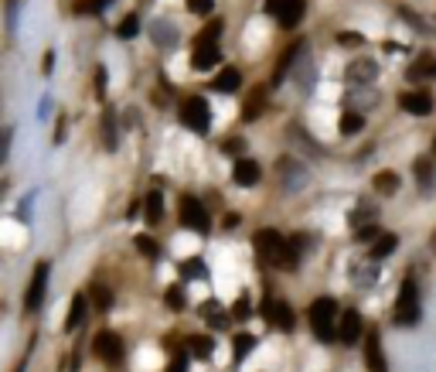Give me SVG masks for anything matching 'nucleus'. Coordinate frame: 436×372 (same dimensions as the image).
I'll list each match as a JSON object with an SVG mask.
<instances>
[{
  "instance_id": "obj_35",
  "label": "nucleus",
  "mask_w": 436,
  "mask_h": 372,
  "mask_svg": "<svg viewBox=\"0 0 436 372\" xmlns=\"http://www.w3.org/2000/svg\"><path fill=\"white\" fill-rule=\"evenodd\" d=\"M184 7H188L191 14H208V11L215 7V0H184Z\"/></svg>"
},
{
  "instance_id": "obj_45",
  "label": "nucleus",
  "mask_w": 436,
  "mask_h": 372,
  "mask_svg": "<svg viewBox=\"0 0 436 372\" xmlns=\"http://www.w3.org/2000/svg\"><path fill=\"white\" fill-rule=\"evenodd\" d=\"M433 249H436V233H433Z\"/></svg>"
},
{
  "instance_id": "obj_22",
  "label": "nucleus",
  "mask_w": 436,
  "mask_h": 372,
  "mask_svg": "<svg viewBox=\"0 0 436 372\" xmlns=\"http://www.w3.org/2000/svg\"><path fill=\"white\" fill-rule=\"evenodd\" d=\"M85 308H89V301H85L82 294H76V297H72V311H69V318H65V328H69V331H76L78 324L85 321Z\"/></svg>"
},
{
  "instance_id": "obj_14",
  "label": "nucleus",
  "mask_w": 436,
  "mask_h": 372,
  "mask_svg": "<svg viewBox=\"0 0 436 372\" xmlns=\"http://www.w3.org/2000/svg\"><path fill=\"white\" fill-rule=\"evenodd\" d=\"M304 18V0H283L280 11H276V21L283 27H297Z\"/></svg>"
},
{
  "instance_id": "obj_8",
  "label": "nucleus",
  "mask_w": 436,
  "mask_h": 372,
  "mask_svg": "<svg viewBox=\"0 0 436 372\" xmlns=\"http://www.w3.org/2000/svg\"><path fill=\"white\" fill-rule=\"evenodd\" d=\"M45 287H48V263H38L34 266V277H31V287H27V297H24L27 311H38V308H41Z\"/></svg>"
},
{
  "instance_id": "obj_1",
  "label": "nucleus",
  "mask_w": 436,
  "mask_h": 372,
  "mask_svg": "<svg viewBox=\"0 0 436 372\" xmlns=\"http://www.w3.org/2000/svg\"><path fill=\"white\" fill-rule=\"evenodd\" d=\"M256 249L262 253V260H266V263L280 266V270H293V266H297V249L283 240L280 233H273V229H262V233H256Z\"/></svg>"
},
{
  "instance_id": "obj_25",
  "label": "nucleus",
  "mask_w": 436,
  "mask_h": 372,
  "mask_svg": "<svg viewBox=\"0 0 436 372\" xmlns=\"http://www.w3.org/2000/svg\"><path fill=\"white\" fill-rule=\"evenodd\" d=\"M160 215H164V195H160V191H150V195H147V222L157 226Z\"/></svg>"
},
{
  "instance_id": "obj_39",
  "label": "nucleus",
  "mask_w": 436,
  "mask_h": 372,
  "mask_svg": "<svg viewBox=\"0 0 436 372\" xmlns=\"http://www.w3.org/2000/svg\"><path fill=\"white\" fill-rule=\"evenodd\" d=\"M379 236H382V233H379V226H375V222H372V226H365V229H358V240H361V242L379 240Z\"/></svg>"
},
{
  "instance_id": "obj_4",
  "label": "nucleus",
  "mask_w": 436,
  "mask_h": 372,
  "mask_svg": "<svg viewBox=\"0 0 436 372\" xmlns=\"http://www.w3.org/2000/svg\"><path fill=\"white\" fill-rule=\"evenodd\" d=\"M181 123L195 133H208V127H211V113H208V103L202 96H191V99L181 103Z\"/></svg>"
},
{
  "instance_id": "obj_20",
  "label": "nucleus",
  "mask_w": 436,
  "mask_h": 372,
  "mask_svg": "<svg viewBox=\"0 0 436 372\" xmlns=\"http://www.w3.org/2000/svg\"><path fill=\"white\" fill-rule=\"evenodd\" d=\"M361 127H365V116H361L358 109H344L341 120H337V130L344 133V137H355Z\"/></svg>"
},
{
  "instance_id": "obj_11",
  "label": "nucleus",
  "mask_w": 436,
  "mask_h": 372,
  "mask_svg": "<svg viewBox=\"0 0 436 372\" xmlns=\"http://www.w3.org/2000/svg\"><path fill=\"white\" fill-rule=\"evenodd\" d=\"M259 174H262V167H259L256 160H246V158H239V160H235V171H232L235 185H242V188L256 185V181H259Z\"/></svg>"
},
{
  "instance_id": "obj_10",
  "label": "nucleus",
  "mask_w": 436,
  "mask_h": 372,
  "mask_svg": "<svg viewBox=\"0 0 436 372\" xmlns=\"http://www.w3.org/2000/svg\"><path fill=\"white\" fill-rule=\"evenodd\" d=\"M218 62H222L218 45H215V41H205V38H198V48H195V69H198V72H208V69H215Z\"/></svg>"
},
{
  "instance_id": "obj_27",
  "label": "nucleus",
  "mask_w": 436,
  "mask_h": 372,
  "mask_svg": "<svg viewBox=\"0 0 436 372\" xmlns=\"http://www.w3.org/2000/svg\"><path fill=\"white\" fill-rule=\"evenodd\" d=\"M202 318H205L208 324H215V328L229 321L225 315H222V304H218V301H205V304H202Z\"/></svg>"
},
{
  "instance_id": "obj_5",
  "label": "nucleus",
  "mask_w": 436,
  "mask_h": 372,
  "mask_svg": "<svg viewBox=\"0 0 436 372\" xmlns=\"http://www.w3.org/2000/svg\"><path fill=\"white\" fill-rule=\"evenodd\" d=\"M181 226H184V229H195L198 236H208V229H211V219H208L205 205H202L198 198H191V195L181 198Z\"/></svg>"
},
{
  "instance_id": "obj_34",
  "label": "nucleus",
  "mask_w": 436,
  "mask_h": 372,
  "mask_svg": "<svg viewBox=\"0 0 436 372\" xmlns=\"http://www.w3.org/2000/svg\"><path fill=\"white\" fill-rule=\"evenodd\" d=\"M253 345H256L253 335H235V359H242L246 352H253Z\"/></svg>"
},
{
  "instance_id": "obj_44",
  "label": "nucleus",
  "mask_w": 436,
  "mask_h": 372,
  "mask_svg": "<svg viewBox=\"0 0 436 372\" xmlns=\"http://www.w3.org/2000/svg\"><path fill=\"white\" fill-rule=\"evenodd\" d=\"M433 154H436V137H433Z\"/></svg>"
},
{
  "instance_id": "obj_41",
  "label": "nucleus",
  "mask_w": 436,
  "mask_h": 372,
  "mask_svg": "<svg viewBox=\"0 0 436 372\" xmlns=\"http://www.w3.org/2000/svg\"><path fill=\"white\" fill-rule=\"evenodd\" d=\"M184 369H188V355H181V352H178V355H174V362H171V369H167V372H184Z\"/></svg>"
},
{
  "instance_id": "obj_31",
  "label": "nucleus",
  "mask_w": 436,
  "mask_h": 372,
  "mask_svg": "<svg viewBox=\"0 0 436 372\" xmlns=\"http://www.w3.org/2000/svg\"><path fill=\"white\" fill-rule=\"evenodd\" d=\"M232 318H235V321H249V318H253V304H249V297H239V301L232 304Z\"/></svg>"
},
{
  "instance_id": "obj_42",
  "label": "nucleus",
  "mask_w": 436,
  "mask_h": 372,
  "mask_svg": "<svg viewBox=\"0 0 436 372\" xmlns=\"http://www.w3.org/2000/svg\"><path fill=\"white\" fill-rule=\"evenodd\" d=\"M242 147H246V144H242V140H235V137L225 144V151H229V154H242Z\"/></svg>"
},
{
  "instance_id": "obj_2",
  "label": "nucleus",
  "mask_w": 436,
  "mask_h": 372,
  "mask_svg": "<svg viewBox=\"0 0 436 372\" xmlns=\"http://www.w3.org/2000/svg\"><path fill=\"white\" fill-rule=\"evenodd\" d=\"M334 318H337V304H334L331 297H317V301L310 304V328H314L317 342H334V338H337Z\"/></svg>"
},
{
  "instance_id": "obj_12",
  "label": "nucleus",
  "mask_w": 436,
  "mask_h": 372,
  "mask_svg": "<svg viewBox=\"0 0 436 372\" xmlns=\"http://www.w3.org/2000/svg\"><path fill=\"white\" fill-rule=\"evenodd\" d=\"M365 362H368V372H388L385 355H382V345H379V335H375V331L365 338Z\"/></svg>"
},
{
  "instance_id": "obj_33",
  "label": "nucleus",
  "mask_w": 436,
  "mask_h": 372,
  "mask_svg": "<svg viewBox=\"0 0 436 372\" xmlns=\"http://www.w3.org/2000/svg\"><path fill=\"white\" fill-rule=\"evenodd\" d=\"M109 7V0H78V14H99Z\"/></svg>"
},
{
  "instance_id": "obj_9",
  "label": "nucleus",
  "mask_w": 436,
  "mask_h": 372,
  "mask_svg": "<svg viewBox=\"0 0 436 372\" xmlns=\"http://www.w3.org/2000/svg\"><path fill=\"white\" fill-rule=\"evenodd\" d=\"M399 106L406 109L409 116H430L433 113V96L423 92V89H409V92L399 96Z\"/></svg>"
},
{
  "instance_id": "obj_3",
  "label": "nucleus",
  "mask_w": 436,
  "mask_h": 372,
  "mask_svg": "<svg viewBox=\"0 0 436 372\" xmlns=\"http://www.w3.org/2000/svg\"><path fill=\"white\" fill-rule=\"evenodd\" d=\"M395 324H416L419 321V291H416V280L406 277L402 280V291H399V301H395V311H392Z\"/></svg>"
},
{
  "instance_id": "obj_17",
  "label": "nucleus",
  "mask_w": 436,
  "mask_h": 372,
  "mask_svg": "<svg viewBox=\"0 0 436 372\" xmlns=\"http://www.w3.org/2000/svg\"><path fill=\"white\" fill-rule=\"evenodd\" d=\"M375 72H379V65L372 62V58H361V62H351L348 65V82H372L375 79Z\"/></svg>"
},
{
  "instance_id": "obj_23",
  "label": "nucleus",
  "mask_w": 436,
  "mask_h": 372,
  "mask_svg": "<svg viewBox=\"0 0 436 372\" xmlns=\"http://www.w3.org/2000/svg\"><path fill=\"white\" fill-rule=\"evenodd\" d=\"M372 185H375V191H382V195H395L399 191V174L395 171H379Z\"/></svg>"
},
{
  "instance_id": "obj_7",
  "label": "nucleus",
  "mask_w": 436,
  "mask_h": 372,
  "mask_svg": "<svg viewBox=\"0 0 436 372\" xmlns=\"http://www.w3.org/2000/svg\"><path fill=\"white\" fill-rule=\"evenodd\" d=\"M262 318L269 321V324H276V328H283V331H290V328H293V308H290L286 301L266 297V301H262Z\"/></svg>"
},
{
  "instance_id": "obj_6",
  "label": "nucleus",
  "mask_w": 436,
  "mask_h": 372,
  "mask_svg": "<svg viewBox=\"0 0 436 372\" xmlns=\"http://www.w3.org/2000/svg\"><path fill=\"white\" fill-rule=\"evenodd\" d=\"M92 352L103 359V362H120L123 359V338L116 331H99L96 342H92Z\"/></svg>"
},
{
  "instance_id": "obj_37",
  "label": "nucleus",
  "mask_w": 436,
  "mask_h": 372,
  "mask_svg": "<svg viewBox=\"0 0 436 372\" xmlns=\"http://www.w3.org/2000/svg\"><path fill=\"white\" fill-rule=\"evenodd\" d=\"M136 249L143 253V256H157V242L150 236H136Z\"/></svg>"
},
{
  "instance_id": "obj_26",
  "label": "nucleus",
  "mask_w": 436,
  "mask_h": 372,
  "mask_svg": "<svg viewBox=\"0 0 436 372\" xmlns=\"http://www.w3.org/2000/svg\"><path fill=\"white\" fill-rule=\"evenodd\" d=\"M211 348H215V342H211L208 335H191V342H188V352H191V355H198V359H208V355H211Z\"/></svg>"
},
{
  "instance_id": "obj_13",
  "label": "nucleus",
  "mask_w": 436,
  "mask_h": 372,
  "mask_svg": "<svg viewBox=\"0 0 436 372\" xmlns=\"http://www.w3.org/2000/svg\"><path fill=\"white\" fill-rule=\"evenodd\" d=\"M337 338H341L344 345H355L361 338V318L355 311H348V315L341 318V324H337Z\"/></svg>"
},
{
  "instance_id": "obj_24",
  "label": "nucleus",
  "mask_w": 436,
  "mask_h": 372,
  "mask_svg": "<svg viewBox=\"0 0 436 372\" xmlns=\"http://www.w3.org/2000/svg\"><path fill=\"white\" fill-rule=\"evenodd\" d=\"M215 89H218V92H225V96L235 92V89H239V69H222V72H218V79H215Z\"/></svg>"
},
{
  "instance_id": "obj_38",
  "label": "nucleus",
  "mask_w": 436,
  "mask_h": 372,
  "mask_svg": "<svg viewBox=\"0 0 436 372\" xmlns=\"http://www.w3.org/2000/svg\"><path fill=\"white\" fill-rule=\"evenodd\" d=\"M218 34H222V18H218V21H211V25L202 31V38H205V41H215Z\"/></svg>"
},
{
  "instance_id": "obj_40",
  "label": "nucleus",
  "mask_w": 436,
  "mask_h": 372,
  "mask_svg": "<svg viewBox=\"0 0 436 372\" xmlns=\"http://www.w3.org/2000/svg\"><path fill=\"white\" fill-rule=\"evenodd\" d=\"M337 41H341V45H344V48H351V45H361V41H365V38H361V34H355V31H344V34H341V38H337Z\"/></svg>"
},
{
  "instance_id": "obj_28",
  "label": "nucleus",
  "mask_w": 436,
  "mask_h": 372,
  "mask_svg": "<svg viewBox=\"0 0 436 372\" xmlns=\"http://www.w3.org/2000/svg\"><path fill=\"white\" fill-rule=\"evenodd\" d=\"M89 301L96 304V311H109V308H113V294L106 291L103 284H96V287L89 291Z\"/></svg>"
},
{
  "instance_id": "obj_18",
  "label": "nucleus",
  "mask_w": 436,
  "mask_h": 372,
  "mask_svg": "<svg viewBox=\"0 0 436 372\" xmlns=\"http://www.w3.org/2000/svg\"><path fill=\"white\" fill-rule=\"evenodd\" d=\"M154 45L157 48H174L178 45V31H174V25H167V21H154Z\"/></svg>"
},
{
  "instance_id": "obj_15",
  "label": "nucleus",
  "mask_w": 436,
  "mask_h": 372,
  "mask_svg": "<svg viewBox=\"0 0 436 372\" xmlns=\"http://www.w3.org/2000/svg\"><path fill=\"white\" fill-rule=\"evenodd\" d=\"M262 109H266V85H256V89H253V96H249V99H246V106H242V120H246V123H253V120L262 116Z\"/></svg>"
},
{
  "instance_id": "obj_32",
  "label": "nucleus",
  "mask_w": 436,
  "mask_h": 372,
  "mask_svg": "<svg viewBox=\"0 0 436 372\" xmlns=\"http://www.w3.org/2000/svg\"><path fill=\"white\" fill-rule=\"evenodd\" d=\"M181 277H184V280L205 277V263H202V260H184V263H181Z\"/></svg>"
},
{
  "instance_id": "obj_16",
  "label": "nucleus",
  "mask_w": 436,
  "mask_h": 372,
  "mask_svg": "<svg viewBox=\"0 0 436 372\" xmlns=\"http://www.w3.org/2000/svg\"><path fill=\"white\" fill-rule=\"evenodd\" d=\"M409 79L412 82L436 79V58H433V55H419V58L412 62V65H409Z\"/></svg>"
},
{
  "instance_id": "obj_29",
  "label": "nucleus",
  "mask_w": 436,
  "mask_h": 372,
  "mask_svg": "<svg viewBox=\"0 0 436 372\" xmlns=\"http://www.w3.org/2000/svg\"><path fill=\"white\" fill-rule=\"evenodd\" d=\"M348 222H351V229H355V226L365 229V226H372V222H375V209H372V205H361L358 212L348 215Z\"/></svg>"
},
{
  "instance_id": "obj_30",
  "label": "nucleus",
  "mask_w": 436,
  "mask_h": 372,
  "mask_svg": "<svg viewBox=\"0 0 436 372\" xmlns=\"http://www.w3.org/2000/svg\"><path fill=\"white\" fill-rule=\"evenodd\" d=\"M136 31H140V18L136 14H129V18H123L120 21V27H116V34L127 41V38H136Z\"/></svg>"
},
{
  "instance_id": "obj_19",
  "label": "nucleus",
  "mask_w": 436,
  "mask_h": 372,
  "mask_svg": "<svg viewBox=\"0 0 436 372\" xmlns=\"http://www.w3.org/2000/svg\"><path fill=\"white\" fill-rule=\"evenodd\" d=\"M416 181H419V188L423 191H433V185H436V171H433V160L430 158H419L416 160Z\"/></svg>"
},
{
  "instance_id": "obj_21",
  "label": "nucleus",
  "mask_w": 436,
  "mask_h": 372,
  "mask_svg": "<svg viewBox=\"0 0 436 372\" xmlns=\"http://www.w3.org/2000/svg\"><path fill=\"white\" fill-rule=\"evenodd\" d=\"M395 246H399V240H395L392 233L379 236V240L372 242V260L379 263V260H385V256H392V253H395Z\"/></svg>"
},
{
  "instance_id": "obj_36",
  "label": "nucleus",
  "mask_w": 436,
  "mask_h": 372,
  "mask_svg": "<svg viewBox=\"0 0 436 372\" xmlns=\"http://www.w3.org/2000/svg\"><path fill=\"white\" fill-rule=\"evenodd\" d=\"M167 304H171V311H184V291H181V287H171V291H167Z\"/></svg>"
},
{
  "instance_id": "obj_43",
  "label": "nucleus",
  "mask_w": 436,
  "mask_h": 372,
  "mask_svg": "<svg viewBox=\"0 0 436 372\" xmlns=\"http://www.w3.org/2000/svg\"><path fill=\"white\" fill-rule=\"evenodd\" d=\"M280 4H283V0H266V11H269V14H276V11H280Z\"/></svg>"
}]
</instances>
